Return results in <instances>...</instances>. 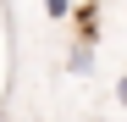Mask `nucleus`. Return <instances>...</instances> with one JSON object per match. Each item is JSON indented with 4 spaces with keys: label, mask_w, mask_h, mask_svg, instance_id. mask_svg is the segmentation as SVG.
<instances>
[{
    "label": "nucleus",
    "mask_w": 127,
    "mask_h": 122,
    "mask_svg": "<svg viewBox=\"0 0 127 122\" xmlns=\"http://www.w3.org/2000/svg\"><path fill=\"white\" fill-rule=\"evenodd\" d=\"M89 61H94V45H77L72 50V72H89Z\"/></svg>",
    "instance_id": "f257e3e1"
},
{
    "label": "nucleus",
    "mask_w": 127,
    "mask_h": 122,
    "mask_svg": "<svg viewBox=\"0 0 127 122\" xmlns=\"http://www.w3.org/2000/svg\"><path fill=\"white\" fill-rule=\"evenodd\" d=\"M44 11H50V17H66V11H72V0H44Z\"/></svg>",
    "instance_id": "f03ea898"
},
{
    "label": "nucleus",
    "mask_w": 127,
    "mask_h": 122,
    "mask_svg": "<svg viewBox=\"0 0 127 122\" xmlns=\"http://www.w3.org/2000/svg\"><path fill=\"white\" fill-rule=\"evenodd\" d=\"M116 100H122V106H127V78H122V83H116Z\"/></svg>",
    "instance_id": "7ed1b4c3"
}]
</instances>
